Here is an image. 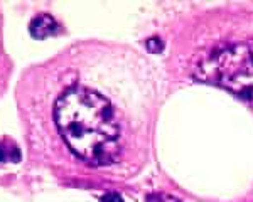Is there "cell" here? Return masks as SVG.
<instances>
[{"label":"cell","mask_w":253,"mask_h":202,"mask_svg":"<svg viewBox=\"0 0 253 202\" xmlns=\"http://www.w3.org/2000/svg\"><path fill=\"white\" fill-rule=\"evenodd\" d=\"M58 130L75 155L91 165H108L120 155V127L110 101L84 86L64 91L56 101Z\"/></svg>","instance_id":"6da1fadb"},{"label":"cell","mask_w":253,"mask_h":202,"mask_svg":"<svg viewBox=\"0 0 253 202\" xmlns=\"http://www.w3.org/2000/svg\"><path fill=\"white\" fill-rule=\"evenodd\" d=\"M198 76L253 106V42L236 44L218 52L203 64Z\"/></svg>","instance_id":"7a4b0ae2"},{"label":"cell","mask_w":253,"mask_h":202,"mask_svg":"<svg viewBox=\"0 0 253 202\" xmlns=\"http://www.w3.org/2000/svg\"><path fill=\"white\" fill-rule=\"evenodd\" d=\"M58 31V22L47 14L38 15L29 26V32L34 39H46Z\"/></svg>","instance_id":"3957f363"},{"label":"cell","mask_w":253,"mask_h":202,"mask_svg":"<svg viewBox=\"0 0 253 202\" xmlns=\"http://www.w3.org/2000/svg\"><path fill=\"white\" fill-rule=\"evenodd\" d=\"M20 152L12 141H0V162H19Z\"/></svg>","instance_id":"277c9868"},{"label":"cell","mask_w":253,"mask_h":202,"mask_svg":"<svg viewBox=\"0 0 253 202\" xmlns=\"http://www.w3.org/2000/svg\"><path fill=\"white\" fill-rule=\"evenodd\" d=\"M145 47L149 52H161L164 49V42H162L159 37H150V39H147Z\"/></svg>","instance_id":"5b68a950"},{"label":"cell","mask_w":253,"mask_h":202,"mask_svg":"<svg viewBox=\"0 0 253 202\" xmlns=\"http://www.w3.org/2000/svg\"><path fill=\"white\" fill-rule=\"evenodd\" d=\"M100 201H101V202H124V199H122V196H120V194H117V192L103 194Z\"/></svg>","instance_id":"8992f818"}]
</instances>
